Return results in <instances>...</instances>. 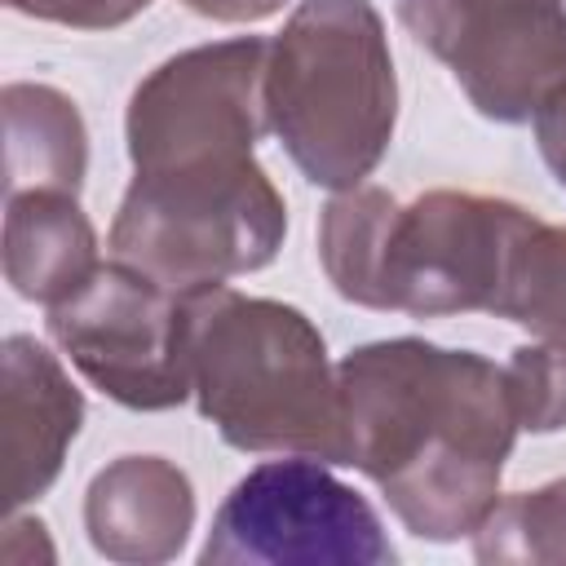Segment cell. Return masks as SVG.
Listing matches in <instances>:
<instances>
[{
    "instance_id": "7a4b0ae2",
    "label": "cell",
    "mask_w": 566,
    "mask_h": 566,
    "mask_svg": "<svg viewBox=\"0 0 566 566\" xmlns=\"http://www.w3.org/2000/svg\"><path fill=\"white\" fill-rule=\"evenodd\" d=\"M531 221L535 212L495 195L429 190L398 203L380 186H354L318 217V261L332 287L367 310L495 314Z\"/></svg>"
},
{
    "instance_id": "52a82bcc",
    "label": "cell",
    "mask_w": 566,
    "mask_h": 566,
    "mask_svg": "<svg viewBox=\"0 0 566 566\" xmlns=\"http://www.w3.org/2000/svg\"><path fill=\"white\" fill-rule=\"evenodd\" d=\"M203 566H385V539L371 504L332 478L323 460H265L234 482L199 548Z\"/></svg>"
},
{
    "instance_id": "ac0fdd59",
    "label": "cell",
    "mask_w": 566,
    "mask_h": 566,
    "mask_svg": "<svg viewBox=\"0 0 566 566\" xmlns=\"http://www.w3.org/2000/svg\"><path fill=\"white\" fill-rule=\"evenodd\" d=\"M535 119V142H539V155L548 164V172L557 177V186L566 190V84H557L539 111L531 115Z\"/></svg>"
},
{
    "instance_id": "d6986e66",
    "label": "cell",
    "mask_w": 566,
    "mask_h": 566,
    "mask_svg": "<svg viewBox=\"0 0 566 566\" xmlns=\"http://www.w3.org/2000/svg\"><path fill=\"white\" fill-rule=\"evenodd\" d=\"M181 4L212 22H261V18H274L287 0H181Z\"/></svg>"
},
{
    "instance_id": "9a60e30c",
    "label": "cell",
    "mask_w": 566,
    "mask_h": 566,
    "mask_svg": "<svg viewBox=\"0 0 566 566\" xmlns=\"http://www.w3.org/2000/svg\"><path fill=\"white\" fill-rule=\"evenodd\" d=\"M478 562H566V478L495 500L473 531Z\"/></svg>"
},
{
    "instance_id": "4fadbf2b",
    "label": "cell",
    "mask_w": 566,
    "mask_h": 566,
    "mask_svg": "<svg viewBox=\"0 0 566 566\" xmlns=\"http://www.w3.org/2000/svg\"><path fill=\"white\" fill-rule=\"evenodd\" d=\"M4 195H80L88 137L75 102L49 84H4Z\"/></svg>"
},
{
    "instance_id": "6da1fadb",
    "label": "cell",
    "mask_w": 566,
    "mask_h": 566,
    "mask_svg": "<svg viewBox=\"0 0 566 566\" xmlns=\"http://www.w3.org/2000/svg\"><path fill=\"white\" fill-rule=\"evenodd\" d=\"M349 464L394 517L433 544L473 535L500 500L517 438L504 367L420 336L371 340L336 363Z\"/></svg>"
},
{
    "instance_id": "8fae6325",
    "label": "cell",
    "mask_w": 566,
    "mask_h": 566,
    "mask_svg": "<svg viewBox=\"0 0 566 566\" xmlns=\"http://www.w3.org/2000/svg\"><path fill=\"white\" fill-rule=\"evenodd\" d=\"M195 526L190 478L164 455H119L84 495V531L106 562H172Z\"/></svg>"
},
{
    "instance_id": "9c48e42d",
    "label": "cell",
    "mask_w": 566,
    "mask_h": 566,
    "mask_svg": "<svg viewBox=\"0 0 566 566\" xmlns=\"http://www.w3.org/2000/svg\"><path fill=\"white\" fill-rule=\"evenodd\" d=\"M270 40L239 35L199 44L155 66L128 102V159L133 168H168L195 159L252 155L265 115Z\"/></svg>"
},
{
    "instance_id": "5b68a950",
    "label": "cell",
    "mask_w": 566,
    "mask_h": 566,
    "mask_svg": "<svg viewBox=\"0 0 566 566\" xmlns=\"http://www.w3.org/2000/svg\"><path fill=\"white\" fill-rule=\"evenodd\" d=\"M287 208L256 155L133 168L111 226L115 261L172 292L217 287L274 261Z\"/></svg>"
},
{
    "instance_id": "7c38bea8",
    "label": "cell",
    "mask_w": 566,
    "mask_h": 566,
    "mask_svg": "<svg viewBox=\"0 0 566 566\" xmlns=\"http://www.w3.org/2000/svg\"><path fill=\"white\" fill-rule=\"evenodd\" d=\"M97 234L66 190L4 195V279L22 301L57 305L97 270Z\"/></svg>"
},
{
    "instance_id": "2e32d148",
    "label": "cell",
    "mask_w": 566,
    "mask_h": 566,
    "mask_svg": "<svg viewBox=\"0 0 566 566\" xmlns=\"http://www.w3.org/2000/svg\"><path fill=\"white\" fill-rule=\"evenodd\" d=\"M504 385L517 429L553 433L566 424V349L548 340L517 345L513 358L504 363Z\"/></svg>"
},
{
    "instance_id": "30bf717a",
    "label": "cell",
    "mask_w": 566,
    "mask_h": 566,
    "mask_svg": "<svg viewBox=\"0 0 566 566\" xmlns=\"http://www.w3.org/2000/svg\"><path fill=\"white\" fill-rule=\"evenodd\" d=\"M84 420V398L66 380L62 363L31 336L4 340V389H0V460L4 500L22 509L44 495L62 473L66 447Z\"/></svg>"
},
{
    "instance_id": "3957f363",
    "label": "cell",
    "mask_w": 566,
    "mask_h": 566,
    "mask_svg": "<svg viewBox=\"0 0 566 566\" xmlns=\"http://www.w3.org/2000/svg\"><path fill=\"white\" fill-rule=\"evenodd\" d=\"M186 305L190 389L234 451L349 464L340 380L301 310L226 283L186 292Z\"/></svg>"
},
{
    "instance_id": "5bb4252c",
    "label": "cell",
    "mask_w": 566,
    "mask_h": 566,
    "mask_svg": "<svg viewBox=\"0 0 566 566\" xmlns=\"http://www.w3.org/2000/svg\"><path fill=\"white\" fill-rule=\"evenodd\" d=\"M495 318H509L531 336L566 349V226H544L539 217L531 221L509 261Z\"/></svg>"
},
{
    "instance_id": "8992f818",
    "label": "cell",
    "mask_w": 566,
    "mask_h": 566,
    "mask_svg": "<svg viewBox=\"0 0 566 566\" xmlns=\"http://www.w3.org/2000/svg\"><path fill=\"white\" fill-rule=\"evenodd\" d=\"M49 336L119 407L168 411L195 394L186 292L124 261L97 265L71 296L49 305Z\"/></svg>"
},
{
    "instance_id": "ba28073f",
    "label": "cell",
    "mask_w": 566,
    "mask_h": 566,
    "mask_svg": "<svg viewBox=\"0 0 566 566\" xmlns=\"http://www.w3.org/2000/svg\"><path fill=\"white\" fill-rule=\"evenodd\" d=\"M398 22L495 124H526L566 84V0H398Z\"/></svg>"
},
{
    "instance_id": "e0dca14e",
    "label": "cell",
    "mask_w": 566,
    "mask_h": 566,
    "mask_svg": "<svg viewBox=\"0 0 566 566\" xmlns=\"http://www.w3.org/2000/svg\"><path fill=\"white\" fill-rule=\"evenodd\" d=\"M13 13L40 18V22H62V27H80V31H106V27H124L128 18H137L150 0H4Z\"/></svg>"
},
{
    "instance_id": "277c9868",
    "label": "cell",
    "mask_w": 566,
    "mask_h": 566,
    "mask_svg": "<svg viewBox=\"0 0 566 566\" xmlns=\"http://www.w3.org/2000/svg\"><path fill=\"white\" fill-rule=\"evenodd\" d=\"M265 115L292 164L327 190H354L385 159L398 80L371 0H301L270 40Z\"/></svg>"
}]
</instances>
